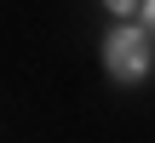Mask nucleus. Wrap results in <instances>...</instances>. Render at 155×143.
Wrapping results in <instances>:
<instances>
[{
  "label": "nucleus",
  "instance_id": "obj_1",
  "mask_svg": "<svg viewBox=\"0 0 155 143\" xmlns=\"http://www.w3.org/2000/svg\"><path fill=\"white\" fill-rule=\"evenodd\" d=\"M150 29H115L109 40H104V69L115 75V80H144L150 75Z\"/></svg>",
  "mask_w": 155,
  "mask_h": 143
},
{
  "label": "nucleus",
  "instance_id": "obj_2",
  "mask_svg": "<svg viewBox=\"0 0 155 143\" xmlns=\"http://www.w3.org/2000/svg\"><path fill=\"white\" fill-rule=\"evenodd\" d=\"M104 6H109V11H138L144 0H104Z\"/></svg>",
  "mask_w": 155,
  "mask_h": 143
},
{
  "label": "nucleus",
  "instance_id": "obj_3",
  "mask_svg": "<svg viewBox=\"0 0 155 143\" xmlns=\"http://www.w3.org/2000/svg\"><path fill=\"white\" fill-rule=\"evenodd\" d=\"M144 29H150V40H155V0H144Z\"/></svg>",
  "mask_w": 155,
  "mask_h": 143
}]
</instances>
